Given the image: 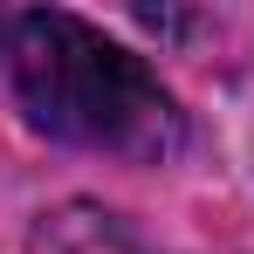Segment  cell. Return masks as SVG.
Wrapping results in <instances>:
<instances>
[{
    "label": "cell",
    "mask_w": 254,
    "mask_h": 254,
    "mask_svg": "<svg viewBox=\"0 0 254 254\" xmlns=\"http://www.w3.org/2000/svg\"><path fill=\"white\" fill-rule=\"evenodd\" d=\"M14 83L48 137L117 158H165L179 144V110L158 76L76 14L48 7L14 21Z\"/></svg>",
    "instance_id": "6da1fadb"
},
{
    "label": "cell",
    "mask_w": 254,
    "mask_h": 254,
    "mask_svg": "<svg viewBox=\"0 0 254 254\" xmlns=\"http://www.w3.org/2000/svg\"><path fill=\"white\" fill-rule=\"evenodd\" d=\"M35 254H151V248L130 234L117 213H103V206H62V213L42 220Z\"/></svg>",
    "instance_id": "7a4b0ae2"
},
{
    "label": "cell",
    "mask_w": 254,
    "mask_h": 254,
    "mask_svg": "<svg viewBox=\"0 0 254 254\" xmlns=\"http://www.w3.org/2000/svg\"><path fill=\"white\" fill-rule=\"evenodd\" d=\"M0 48H14V21L7 14H0Z\"/></svg>",
    "instance_id": "3957f363"
}]
</instances>
